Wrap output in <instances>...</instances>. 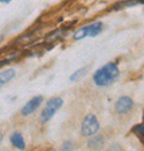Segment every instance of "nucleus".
<instances>
[{
    "label": "nucleus",
    "mask_w": 144,
    "mask_h": 151,
    "mask_svg": "<svg viewBox=\"0 0 144 151\" xmlns=\"http://www.w3.org/2000/svg\"><path fill=\"white\" fill-rule=\"evenodd\" d=\"M16 75V72L14 68H8L2 72H0V88H2L6 83L11 82Z\"/></svg>",
    "instance_id": "nucleus-8"
},
{
    "label": "nucleus",
    "mask_w": 144,
    "mask_h": 151,
    "mask_svg": "<svg viewBox=\"0 0 144 151\" xmlns=\"http://www.w3.org/2000/svg\"><path fill=\"white\" fill-rule=\"evenodd\" d=\"M89 36V29H88V25H84V27H81L80 29H77L74 34H73V39L74 40H81V39H84Z\"/></svg>",
    "instance_id": "nucleus-11"
},
{
    "label": "nucleus",
    "mask_w": 144,
    "mask_h": 151,
    "mask_svg": "<svg viewBox=\"0 0 144 151\" xmlns=\"http://www.w3.org/2000/svg\"><path fill=\"white\" fill-rule=\"evenodd\" d=\"M133 132L138 135L140 137H143L144 139V124H140V125H136L133 128Z\"/></svg>",
    "instance_id": "nucleus-14"
},
{
    "label": "nucleus",
    "mask_w": 144,
    "mask_h": 151,
    "mask_svg": "<svg viewBox=\"0 0 144 151\" xmlns=\"http://www.w3.org/2000/svg\"><path fill=\"white\" fill-rule=\"evenodd\" d=\"M88 70H89V68H88V67H83V68H81V69H79V70H76V72H75L73 75L70 76V78H69V80H70L72 82L80 81V80H81L83 76L88 73Z\"/></svg>",
    "instance_id": "nucleus-12"
},
{
    "label": "nucleus",
    "mask_w": 144,
    "mask_h": 151,
    "mask_svg": "<svg viewBox=\"0 0 144 151\" xmlns=\"http://www.w3.org/2000/svg\"><path fill=\"white\" fill-rule=\"evenodd\" d=\"M89 150L91 151H100L105 145V139L103 135H93L91 139L88 141L87 143Z\"/></svg>",
    "instance_id": "nucleus-6"
},
{
    "label": "nucleus",
    "mask_w": 144,
    "mask_h": 151,
    "mask_svg": "<svg viewBox=\"0 0 144 151\" xmlns=\"http://www.w3.org/2000/svg\"><path fill=\"white\" fill-rule=\"evenodd\" d=\"M144 0H123V1H119L117 4L113 5L112 9L118 11V9H122V8H127V7H134L137 5H143Z\"/></svg>",
    "instance_id": "nucleus-9"
},
{
    "label": "nucleus",
    "mask_w": 144,
    "mask_h": 151,
    "mask_svg": "<svg viewBox=\"0 0 144 151\" xmlns=\"http://www.w3.org/2000/svg\"><path fill=\"white\" fill-rule=\"evenodd\" d=\"M64 105V99L59 96H55L50 98L49 101H46L45 107L43 109V111L39 114V122L40 124H46L49 122L52 116L55 114V112Z\"/></svg>",
    "instance_id": "nucleus-2"
},
{
    "label": "nucleus",
    "mask_w": 144,
    "mask_h": 151,
    "mask_svg": "<svg viewBox=\"0 0 144 151\" xmlns=\"http://www.w3.org/2000/svg\"><path fill=\"white\" fill-rule=\"evenodd\" d=\"M9 141L13 144V147H15L17 150L20 151L26 150V142H24V139H23V136H22V134L20 132H14V133H12V135L9 137Z\"/></svg>",
    "instance_id": "nucleus-7"
},
{
    "label": "nucleus",
    "mask_w": 144,
    "mask_h": 151,
    "mask_svg": "<svg viewBox=\"0 0 144 151\" xmlns=\"http://www.w3.org/2000/svg\"><path fill=\"white\" fill-rule=\"evenodd\" d=\"M133 107H134V101L129 96H121L120 98H118L114 105L115 112L120 115L128 114L133 110Z\"/></svg>",
    "instance_id": "nucleus-5"
},
{
    "label": "nucleus",
    "mask_w": 144,
    "mask_h": 151,
    "mask_svg": "<svg viewBox=\"0 0 144 151\" xmlns=\"http://www.w3.org/2000/svg\"><path fill=\"white\" fill-rule=\"evenodd\" d=\"M75 149V144L72 139H66L62 142V144L60 145L59 151H74Z\"/></svg>",
    "instance_id": "nucleus-13"
},
{
    "label": "nucleus",
    "mask_w": 144,
    "mask_h": 151,
    "mask_svg": "<svg viewBox=\"0 0 144 151\" xmlns=\"http://www.w3.org/2000/svg\"><path fill=\"white\" fill-rule=\"evenodd\" d=\"M120 70L117 63H108L103 67L98 68L92 75L93 83L99 88H106L112 86L119 77Z\"/></svg>",
    "instance_id": "nucleus-1"
},
{
    "label": "nucleus",
    "mask_w": 144,
    "mask_h": 151,
    "mask_svg": "<svg viewBox=\"0 0 144 151\" xmlns=\"http://www.w3.org/2000/svg\"><path fill=\"white\" fill-rule=\"evenodd\" d=\"M62 34V30L61 29H58V30H54L52 31L50 35H49V40H54V39H58V38L60 37V35Z\"/></svg>",
    "instance_id": "nucleus-15"
},
{
    "label": "nucleus",
    "mask_w": 144,
    "mask_h": 151,
    "mask_svg": "<svg viewBox=\"0 0 144 151\" xmlns=\"http://www.w3.org/2000/svg\"><path fill=\"white\" fill-rule=\"evenodd\" d=\"M100 128L99 121L93 113H88L81 124V135L84 137H91L98 133Z\"/></svg>",
    "instance_id": "nucleus-3"
},
{
    "label": "nucleus",
    "mask_w": 144,
    "mask_h": 151,
    "mask_svg": "<svg viewBox=\"0 0 144 151\" xmlns=\"http://www.w3.org/2000/svg\"><path fill=\"white\" fill-rule=\"evenodd\" d=\"M2 39H4V36H2V35H0V43L2 42Z\"/></svg>",
    "instance_id": "nucleus-18"
},
{
    "label": "nucleus",
    "mask_w": 144,
    "mask_h": 151,
    "mask_svg": "<svg viewBox=\"0 0 144 151\" xmlns=\"http://www.w3.org/2000/svg\"><path fill=\"white\" fill-rule=\"evenodd\" d=\"M89 29V36L88 37H96L98 36L103 30V23L102 22H93L88 25Z\"/></svg>",
    "instance_id": "nucleus-10"
},
{
    "label": "nucleus",
    "mask_w": 144,
    "mask_h": 151,
    "mask_svg": "<svg viewBox=\"0 0 144 151\" xmlns=\"http://www.w3.org/2000/svg\"><path fill=\"white\" fill-rule=\"evenodd\" d=\"M12 0H0V2H2V4H9Z\"/></svg>",
    "instance_id": "nucleus-17"
},
{
    "label": "nucleus",
    "mask_w": 144,
    "mask_h": 151,
    "mask_svg": "<svg viewBox=\"0 0 144 151\" xmlns=\"http://www.w3.org/2000/svg\"><path fill=\"white\" fill-rule=\"evenodd\" d=\"M43 101H44V97L42 95H37V96L32 97L30 101H27L26 105L21 109V111H20L21 115L22 116H29V115L34 114L37 111V109L40 106V104L43 103Z\"/></svg>",
    "instance_id": "nucleus-4"
},
{
    "label": "nucleus",
    "mask_w": 144,
    "mask_h": 151,
    "mask_svg": "<svg viewBox=\"0 0 144 151\" xmlns=\"http://www.w3.org/2000/svg\"><path fill=\"white\" fill-rule=\"evenodd\" d=\"M2 139H4V132L0 129V144L2 143Z\"/></svg>",
    "instance_id": "nucleus-16"
}]
</instances>
